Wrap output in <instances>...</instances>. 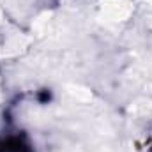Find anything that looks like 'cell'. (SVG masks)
<instances>
[{
  "mask_svg": "<svg viewBox=\"0 0 152 152\" xmlns=\"http://www.w3.org/2000/svg\"><path fill=\"white\" fill-rule=\"evenodd\" d=\"M0 152H30L28 145L23 143L20 138H9L0 145Z\"/></svg>",
  "mask_w": 152,
  "mask_h": 152,
  "instance_id": "6da1fadb",
  "label": "cell"
}]
</instances>
